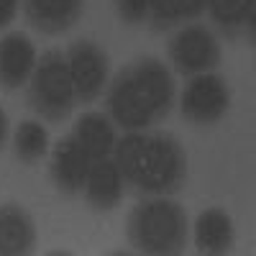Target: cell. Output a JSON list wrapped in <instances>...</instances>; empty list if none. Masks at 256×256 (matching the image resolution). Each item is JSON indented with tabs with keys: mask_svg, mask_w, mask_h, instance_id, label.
Masks as SVG:
<instances>
[{
	"mask_svg": "<svg viewBox=\"0 0 256 256\" xmlns=\"http://www.w3.org/2000/svg\"><path fill=\"white\" fill-rule=\"evenodd\" d=\"M72 138L88 152L92 159H102V156H113L116 148V128L110 123L108 116L102 113H84L74 120L72 126Z\"/></svg>",
	"mask_w": 256,
	"mask_h": 256,
	"instance_id": "obj_15",
	"label": "cell"
},
{
	"mask_svg": "<svg viewBox=\"0 0 256 256\" xmlns=\"http://www.w3.org/2000/svg\"><path fill=\"white\" fill-rule=\"evenodd\" d=\"M18 3L20 0H0V28L10 26L18 16Z\"/></svg>",
	"mask_w": 256,
	"mask_h": 256,
	"instance_id": "obj_19",
	"label": "cell"
},
{
	"mask_svg": "<svg viewBox=\"0 0 256 256\" xmlns=\"http://www.w3.org/2000/svg\"><path fill=\"white\" fill-rule=\"evenodd\" d=\"M230 105V90L220 74L216 72H202L195 74L182 90L180 108L184 120L195 126H212L218 123Z\"/></svg>",
	"mask_w": 256,
	"mask_h": 256,
	"instance_id": "obj_7",
	"label": "cell"
},
{
	"mask_svg": "<svg viewBox=\"0 0 256 256\" xmlns=\"http://www.w3.org/2000/svg\"><path fill=\"white\" fill-rule=\"evenodd\" d=\"M6 141H8V113L0 105V148L6 146Z\"/></svg>",
	"mask_w": 256,
	"mask_h": 256,
	"instance_id": "obj_20",
	"label": "cell"
},
{
	"mask_svg": "<svg viewBox=\"0 0 256 256\" xmlns=\"http://www.w3.org/2000/svg\"><path fill=\"white\" fill-rule=\"evenodd\" d=\"M233 241H236V230H233V220L226 210L208 208L198 216L195 246L200 254H208V256L228 254L233 248Z\"/></svg>",
	"mask_w": 256,
	"mask_h": 256,
	"instance_id": "obj_13",
	"label": "cell"
},
{
	"mask_svg": "<svg viewBox=\"0 0 256 256\" xmlns=\"http://www.w3.org/2000/svg\"><path fill=\"white\" fill-rule=\"evenodd\" d=\"M113 162L123 182L144 195H172L187 180V154L172 134L128 131L116 141Z\"/></svg>",
	"mask_w": 256,
	"mask_h": 256,
	"instance_id": "obj_2",
	"label": "cell"
},
{
	"mask_svg": "<svg viewBox=\"0 0 256 256\" xmlns=\"http://www.w3.org/2000/svg\"><path fill=\"white\" fill-rule=\"evenodd\" d=\"M123 174L118 164L113 162V156H102V159H92L88 182H84V200L88 205L98 212H108L116 210L123 200Z\"/></svg>",
	"mask_w": 256,
	"mask_h": 256,
	"instance_id": "obj_11",
	"label": "cell"
},
{
	"mask_svg": "<svg viewBox=\"0 0 256 256\" xmlns=\"http://www.w3.org/2000/svg\"><path fill=\"white\" fill-rule=\"evenodd\" d=\"M205 10L228 36L254 44L256 0H205Z\"/></svg>",
	"mask_w": 256,
	"mask_h": 256,
	"instance_id": "obj_14",
	"label": "cell"
},
{
	"mask_svg": "<svg viewBox=\"0 0 256 256\" xmlns=\"http://www.w3.org/2000/svg\"><path fill=\"white\" fill-rule=\"evenodd\" d=\"M49 152V131L38 120H20L13 131V154L20 164H36Z\"/></svg>",
	"mask_w": 256,
	"mask_h": 256,
	"instance_id": "obj_17",
	"label": "cell"
},
{
	"mask_svg": "<svg viewBox=\"0 0 256 256\" xmlns=\"http://www.w3.org/2000/svg\"><path fill=\"white\" fill-rule=\"evenodd\" d=\"M20 6L36 31L46 36H59L80 20L84 0H20Z\"/></svg>",
	"mask_w": 256,
	"mask_h": 256,
	"instance_id": "obj_10",
	"label": "cell"
},
{
	"mask_svg": "<svg viewBox=\"0 0 256 256\" xmlns=\"http://www.w3.org/2000/svg\"><path fill=\"white\" fill-rule=\"evenodd\" d=\"M187 212L180 202L166 195H154L152 200L138 202L126 220V236L136 251L141 254H180L187 244Z\"/></svg>",
	"mask_w": 256,
	"mask_h": 256,
	"instance_id": "obj_3",
	"label": "cell"
},
{
	"mask_svg": "<svg viewBox=\"0 0 256 256\" xmlns=\"http://www.w3.org/2000/svg\"><path fill=\"white\" fill-rule=\"evenodd\" d=\"M105 105L123 131H144L172 113L174 77L156 56H141L108 82Z\"/></svg>",
	"mask_w": 256,
	"mask_h": 256,
	"instance_id": "obj_1",
	"label": "cell"
},
{
	"mask_svg": "<svg viewBox=\"0 0 256 256\" xmlns=\"http://www.w3.org/2000/svg\"><path fill=\"white\" fill-rule=\"evenodd\" d=\"M205 13V0H148V20L156 31H166L195 20Z\"/></svg>",
	"mask_w": 256,
	"mask_h": 256,
	"instance_id": "obj_16",
	"label": "cell"
},
{
	"mask_svg": "<svg viewBox=\"0 0 256 256\" xmlns=\"http://www.w3.org/2000/svg\"><path fill=\"white\" fill-rule=\"evenodd\" d=\"M36 248V223L18 202L0 205V256H26Z\"/></svg>",
	"mask_w": 256,
	"mask_h": 256,
	"instance_id": "obj_12",
	"label": "cell"
},
{
	"mask_svg": "<svg viewBox=\"0 0 256 256\" xmlns=\"http://www.w3.org/2000/svg\"><path fill=\"white\" fill-rule=\"evenodd\" d=\"M67 67L74 84L77 102H92L108 88L110 77V59L90 38H80L67 49Z\"/></svg>",
	"mask_w": 256,
	"mask_h": 256,
	"instance_id": "obj_6",
	"label": "cell"
},
{
	"mask_svg": "<svg viewBox=\"0 0 256 256\" xmlns=\"http://www.w3.org/2000/svg\"><path fill=\"white\" fill-rule=\"evenodd\" d=\"M116 13L126 26H141L148 20V0H116Z\"/></svg>",
	"mask_w": 256,
	"mask_h": 256,
	"instance_id": "obj_18",
	"label": "cell"
},
{
	"mask_svg": "<svg viewBox=\"0 0 256 256\" xmlns=\"http://www.w3.org/2000/svg\"><path fill=\"white\" fill-rule=\"evenodd\" d=\"M90 166H92V156L72 138V134L56 141L54 152H52L49 172H52V182L59 192H64V195H80L84 190V182H88Z\"/></svg>",
	"mask_w": 256,
	"mask_h": 256,
	"instance_id": "obj_8",
	"label": "cell"
},
{
	"mask_svg": "<svg viewBox=\"0 0 256 256\" xmlns=\"http://www.w3.org/2000/svg\"><path fill=\"white\" fill-rule=\"evenodd\" d=\"M166 56L174 72L184 77H195L202 72H212L220 64V44L216 34L200 24L182 26L166 44Z\"/></svg>",
	"mask_w": 256,
	"mask_h": 256,
	"instance_id": "obj_5",
	"label": "cell"
},
{
	"mask_svg": "<svg viewBox=\"0 0 256 256\" xmlns=\"http://www.w3.org/2000/svg\"><path fill=\"white\" fill-rule=\"evenodd\" d=\"M74 102L77 98L67 67V56L59 49L44 52L28 80V105L44 120L62 123L70 118Z\"/></svg>",
	"mask_w": 256,
	"mask_h": 256,
	"instance_id": "obj_4",
	"label": "cell"
},
{
	"mask_svg": "<svg viewBox=\"0 0 256 256\" xmlns=\"http://www.w3.org/2000/svg\"><path fill=\"white\" fill-rule=\"evenodd\" d=\"M36 62V46L26 34L13 31L0 38V84L6 90H18L28 84Z\"/></svg>",
	"mask_w": 256,
	"mask_h": 256,
	"instance_id": "obj_9",
	"label": "cell"
}]
</instances>
